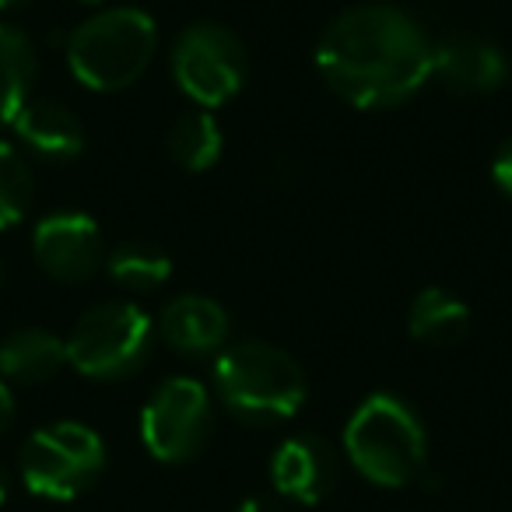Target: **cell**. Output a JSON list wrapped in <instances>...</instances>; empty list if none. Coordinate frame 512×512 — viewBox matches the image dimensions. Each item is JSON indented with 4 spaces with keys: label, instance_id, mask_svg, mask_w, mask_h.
Instances as JSON below:
<instances>
[{
    "label": "cell",
    "instance_id": "1",
    "mask_svg": "<svg viewBox=\"0 0 512 512\" xmlns=\"http://www.w3.org/2000/svg\"><path fill=\"white\" fill-rule=\"evenodd\" d=\"M435 46L425 25L393 4H358L327 25L316 71L327 88L358 109H393L432 78Z\"/></svg>",
    "mask_w": 512,
    "mask_h": 512
},
{
    "label": "cell",
    "instance_id": "2",
    "mask_svg": "<svg viewBox=\"0 0 512 512\" xmlns=\"http://www.w3.org/2000/svg\"><path fill=\"white\" fill-rule=\"evenodd\" d=\"M214 393L246 425H278L306 404V372L267 341L225 344L214 362Z\"/></svg>",
    "mask_w": 512,
    "mask_h": 512
},
{
    "label": "cell",
    "instance_id": "3",
    "mask_svg": "<svg viewBox=\"0 0 512 512\" xmlns=\"http://www.w3.org/2000/svg\"><path fill=\"white\" fill-rule=\"evenodd\" d=\"M351 467L376 488H407L425 470L428 435L418 411L397 393H372L344 428Z\"/></svg>",
    "mask_w": 512,
    "mask_h": 512
},
{
    "label": "cell",
    "instance_id": "4",
    "mask_svg": "<svg viewBox=\"0 0 512 512\" xmlns=\"http://www.w3.org/2000/svg\"><path fill=\"white\" fill-rule=\"evenodd\" d=\"M158 46V25L137 8H109L74 29L67 43L71 74L92 92H123L144 71Z\"/></svg>",
    "mask_w": 512,
    "mask_h": 512
},
{
    "label": "cell",
    "instance_id": "5",
    "mask_svg": "<svg viewBox=\"0 0 512 512\" xmlns=\"http://www.w3.org/2000/svg\"><path fill=\"white\" fill-rule=\"evenodd\" d=\"M155 323L134 302H106L74 323L67 337V365L88 379H127L148 362Z\"/></svg>",
    "mask_w": 512,
    "mask_h": 512
},
{
    "label": "cell",
    "instance_id": "6",
    "mask_svg": "<svg viewBox=\"0 0 512 512\" xmlns=\"http://www.w3.org/2000/svg\"><path fill=\"white\" fill-rule=\"evenodd\" d=\"M106 470V442L81 421H57L32 432L22 446V477L32 495L71 502Z\"/></svg>",
    "mask_w": 512,
    "mask_h": 512
},
{
    "label": "cell",
    "instance_id": "7",
    "mask_svg": "<svg viewBox=\"0 0 512 512\" xmlns=\"http://www.w3.org/2000/svg\"><path fill=\"white\" fill-rule=\"evenodd\" d=\"M249 57L242 39L218 22H197L172 46V78L200 109L225 106L242 92Z\"/></svg>",
    "mask_w": 512,
    "mask_h": 512
},
{
    "label": "cell",
    "instance_id": "8",
    "mask_svg": "<svg viewBox=\"0 0 512 512\" xmlns=\"http://www.w3.org/2000/svg\"><path fill=\"white\" fill-rule=\"evenodd\" d=\"M214 428V404L190 376H172L155 390L141 414V439L162 463H190L207 446Z\"/></svg>",
    "mask_w": 512,
    "mask_h": 512
},
{
    "label": "cell",
    "instance_id": "9",
    "mask_svg": "<svg viewBox=\"0 0 512 512\" xmlns=\"http://www.w3.org/2000/svg\"><path fill=\"white\" fill-rule=\"evenodd\" d=\"M32 253H36V264L64 285L95 278L106 264L99 225L81 211H60L39 221L32 235Z\"/></svg>",
    "mask_w": 512,
    "mask_h": 512
},
{
    "label": "cell",
    "instance_id": "10",
    "mask_svg": "<svg viewBox=\"0 0 512 512\" xmlns=\"http://www.w3.org/2000/svg\"><path fill=\"white\" fill-rule=\"evenodd\" d=\"M432 74L453 95H491L509 78V60L484 36H449L435 46Z\"/></svg>",
    "mask_w": 512,
    "mask_h": 512
},
{
    "label": "cell",
    "instance_id": "11",
    "mask_svg": "<svg viewBox=\"0 0 512 512\" xmlns=\"http://www.w3.org/2000/svg\"><path fill=\"white\" fill-rule=\"evenodd\" d=\"M274 491L299 505H316L337 484V453L320 435H292L271 456Z\"/></svg>",
    "mask_w": 512,
    "mask_h": 512
},
{
    "label": "cell",
    "instance_id": "12",
    "mask_svg": "<svg viewBox=\"0 0 512 512\" xmlns=\"http://www.w3.org/2000/svg\"><path fill=\"white\" fill-rule=\"evenodd\" d=\"M228 313L221 302L207 295H179L165 306L158 320V334L172 351L186 358H207L225 351L228 344Z\"/></svg>",
    "mask_w": 512,
    "mask_h": 512
},
{
    "label": "cell",
    "instance_id": "13",
    "mask_svg": "<svg viewBox=\"0 0 512 512\" xmlns=\"http://www.w3.org/2000/svg\"><path fill=\"white\" fill-rule=\"evenodd\" d=\"M15 137L25 151L46 158V162H71L85 148V127L67 106L53 99H29L11 120Z\"/></svg>",
    "mask_w": 512,
    "mask_h": 512
},
{
    "label": "cell",
    "instance_id": "14",
    "mask_svg": "<svg viewBox=\"0 0 512 512\" xmlns=\"http://www.w3.org/2000/svg\"><path fill=\"white\" fill-rule=\"evenodd\" d=\"M67 365V341L43 327H25L0 344V379L4 383L39 386L50 383Z\"/></svg>",
    "mask_w": 512,
    "mask_h": 512
},
{
    "label": "cell",
    "instance_id": "15",
    "mask_svg": "<svg viewBox=\"0 0 512 512\" xmlns=\"http://www.w3.org/2000/svg\"><path fill=\"white\" fill-rule=\"evenodd\" d=\"M407 330L414 341L432 344V348H449L463 341L470 330V309L460 295L446 288H425L414 295L411 313H407Z\"/></svg>",
    "mask_w": 512,
    "mask_h": 512
},
{
    "label": "cell",
    "instance_id": "16",
    "mask_svg": "<svg viewBox=\"0 0 512 512\" xmlns=\"http://www.w3.org/2000/svg\"><path fill=\"white\" fill-rule=\"evenodd\" d=\"M36 46L15 25H0V127L18 116L29 102L32 81H36Z\"/></svg>",
    "mask_w": 512,
    "mask_h": 512
},
{
    "label": "cell",
    "instance_id": "17",
    "mask_svg": "<svg viewBox=\"0 0 512 512\" xmlns=\"http://www.w3.org/2000/svg\"><path fill=\"white\" fill-rule=\"evenodd\" d=\"M165 148H169L172 162L183 165L186 172H207L211 165H218L225 137H221L218 120L207 109H193L169 127Z\"/></svg>",
    "mask_w": 512,
    "mask_h": 512
},
{
    "label": "cell",
    "instance_id": "18",
    "mask_svg": "<svg viewBox=\"0 0 512 512\" xmlns=\"http://www.w3.org/2000/svg\"><path fill=\"white\" fill-rule=\"evenodd\" d=\"M109 278L116 285L130 288V292H151V288L165 285L172 278V260L162 246H151V242H123L113 253L106 256Z\"/></svg>",
    "mask_w": 512,
    "mask_h": 512
},
{
    "label": "cell",
    "instance_id": "19",
    "mask_svg": "<svg viewBox=\"0 0 512 512\" xmlns=\"http://www.w3.org/2000/svg\"><path fill=\"white\" fill-rule=\"evenodd\" d=\"M32 193H36V183H32L29 162L15 144L0 141V232L29 214Z\"/></svg>",
    "mask_w": 512,
    "mask_h": 512
},
{
    "label": "cell",
    "instance_id": "20",
    "mask_svg": "<svg viewBox=\"0 0 512 512\" xmlns=\"http://www.w3.org/2000/svg\"><path fill=\"white\" fill-rule=\"evenodd\" d=\"M491 179H495V186L505 197H512V137L491 158Z\"/></svg>",
    "mask_w": 512,
    "mask_h": 512
},
{
    "label": "cell",
    "instance_id": "21",
    "mask_svg": "<svg viewBox=\"0 0 512 512\" xmlns=\"http://www.w3.org/2000/svg\"><path fill=\"white\" fill-rule=\"evenodd\" d=\"M11 418H15V397H11L8 383L0 379V432H8Z\"/></svg>",
    "mask_w": 512,
    "mask_h": 512
},
{
    "label": "cell",
    "instance_id": "22",
    "mask_svg": "<svg viewBox=\"0 0 512 512\" xmlns=\"http://www.w3.org/2000/svg\"><path fill=\"white\" fill-rule=\"evenodd\" d=\"M235 512H281V509L271 502V498H246Z\"/></svg>",
    "mask_w": 512,
    "mask_h": 512
},
{
    "label": "cell",
    "instance_id": "23",
    "mask_svg": "<svg viewBox=\"0 0 512 512\" xmlns=\"http://www.w3.org/2000/svg\"><path fill=\"white\" fill-rule=\"evenodd\" d=\"M15 4H22V0H0V11H4V8H15Z\"/></svg>",
    "mask_w": 512,
    "mask_h": 512
},
{
    "label": "cell",
    "instance_id": "24",
    "mask_svg": "<svg viewBox=\"0 0 512 512\" xmlns=\"http://www.w3.org/2000/svg\"><path fill=\"white\" fill-rule=\"evenodd\" d=\"M0 502H4V481H0Z\"/></svg>",
    "mask_w": 512,
    "mask_h": 512
},
{
    "label": "cell",
    "instance_id": "25",
    "mask_svg": "<svg viewBox=\"0 0 512 512\" xmlns=\"http://www.w3.org/2000/svg\"><path fill=\"white\" fill-rule=\"evenodd\" d=\"M85 4H102V0H85Z\"/></svg>",
    "mask_w": 512,
    "mask_h": 512
}]
</instances>
